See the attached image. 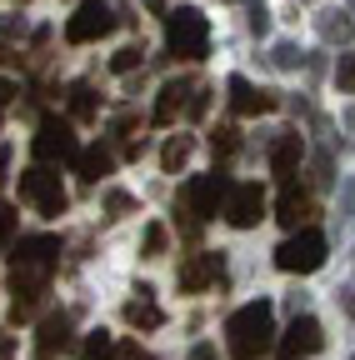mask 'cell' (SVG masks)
<instances>
[{
    "mask_svg": "<svg viewBox=\"0 0 355 360\" xmlns=\"http://www.w3.org/2000/svg\"><path fill=\"white\" fill-rule=\"evenodd\" d=\"M46 285H51V276H30V270H11V290H15V321H25V315L40 305Z\"/></svg>",
    "mask_w": 355,
    "mask_h": 360,
    "instance_id": "5bb4252c",
    "label": "cell"
},
{
    "mask_svg": "<svg viewBox=\"0 0 355 360\" xmlns=\"http://www.w3.org/2000/svg\"><path fill=\"white\" fill-rule=\"evenodd\" d=\"M321 345H325V330H321L316 315H295L290 330L280 335V350H285V355H316Z\"/></svg>",
    "mask_w": 355,
    "mask_h": 360,
    "instance_id": "4fadbf2b",
    "label": "cell"
},
{
    "mask_svg": "<svg viewBox=\"0 0 355 360\" xmlns=\"http://www.w3.org/2000/svg\"><path fill=\"white\" fill-rule=\"evenodd\" d=\"M226 90H231V110L235 115H265V110H276V96H271V90H260V85H250L245 75H231Z\"/></svg>",
    "mask_w": 355,
    "mask_h": 360,
    "instance_id": "7c38bea8",
    "label": "cell"
},
{
    "mask_svg": "<svg viewBox=\"0 0 355 360\" xmlns=\"http://www.w3.org/2000/svg\"><path fill=\"white\" fill-rule=\"evenodd\" d=\"M186 160H191V135H170V141H165V150H160V165L175 175Z\"/></svg>",
    "mask_w": 355,
    "mask_h": 360,
    "instance_id": "7402d4cb",
    "label": "cell"
},
{
    "mask_svg": "<svg viewBox=\"0 0 355 360\" xmlns=\"http://www.w3.org/2000/svg\"><path fill=\"white\" fill-rule=\"evenodd\" d=\"M310 215H316V200H310L305 191H295V186H285V195H280V205H276V220L290 225V231H305Z\"/></svg>",
    "mask_w": 355,
    "mask_h": 360,
    "instance_id": "2e32d148",
    "label": "cell"
},
{
    "mask_svg": "<svg viewBox=\"0 0 355 360\" xmlns=\"http://www.w3.org/2000/svg\"><path fill=\"white\" fill-rule=\"evenodd\" d=\"M11 236H15V210H11V205H0V250H6Z\"/></svg>",
    "mask_w": 355,
    "mask_h": 360,
    "instance_id": "4dcf8cb0",
    "label": "cell"
},
{
    "mask_svg": "<svg viewBox=\"0 0 355 360\" xmlns=\"http://www.w3.org/2000/svg\"><path fill=\"white\" fill-rule=\"evenodd\" d=\"M295 165H300V135H295V130H280L276 141H271V170H276L280 180H290Z\"/></svg>",
    "mask_w": 355,
    "mask_h": 360,
    "instance_id": "ac0fdd59",
    "label": "cell"
},
{
    "mask_svg": "<svg viewBox=\"0 0 355 360\" xmlns=\"http://www.w3.org/2000/svg\"><path fill=\"white\" fill-rule=\"evenodd\" d=\"M316 30H321L325 45H345V40L355 35V25H350L345 11H321V15H316Z\"/></svg>",
    "mask_w": 355,
    "mask_h": 360,
    "instance_id": "ffe728a7",
    "label": "cell"
},
{
    "mask_svg": "<svg viewBox=\"0 0 355 360\" xmlns=\"http://www.w3.org/2000/svg\"><path fill=\"white\" fill-rule=\"evenodd\" d=\"M335 85L345 90V96H355V51H345V56L335 60Z\"/></svg>",
    "mask_w": 355,
    "mask_h": 360,
    "instance_id": "d4e9b609",
    "label": "cell"
},
{
    "mask_svg": "<svg viewBox=\"0 0 355 360\" xmlns=\"http://www.w3.org/2000/svg\"><path fill=\"white\" fill-rule=\"evenodd\" d=\"M205 105H210V90H205V85H195V96H191V115H205Z\"/></svg>",
    "mask_w": 355,
    "mask_h": 360,
    "instance_id": "836d02e7",
    "label": "cell"
},
{
    "mask_svg": "<svg viewBox=\"0 0 355 360\" xmlns=\"http://www.w3.org/2000/svg\"><path fill=\"white\" fill-rule=\"evenodd\" d=\"M191 96H195L191 80H165V85H160V101H155V120L170 125L181 110H191Z\"/></svg>",
    "mask_w": 355,
    "mask_h": 360,
    "instance_id": "9a60e30c",
    "label": "cell"
},
{
    "mask_svg": "<svg viewBox=\"0 0 355 360\" xmlns=\"http://www.w3.org/2000/svg\"><path fill=\"white\" fill-rule=\"evenodd\" d=\"M15 270H30V276H51V270L60 265V240L56 236H25L15 245Z\"/></svg>",
    "mask_w": 355,
    "mask_h": 360,
    "instance_id": "ba28073f",
    "label": "cell"
},
{
    "mask_svg": "<svg viewBox=\"0 0 355 360\" xmlns=\"http://www.w3.org/2000/svg\"><path fill=\"white\" fill-rule=\"evenodd\" d=\"M340 200H345V215H350V220H355V180H350V186H345V191H340Z\"/></svg>",
    "mask_w": 355,
    "mask_h": 360,
    "instance_id": "8d00e7d4",
    "label": "cell"
},
{
    "mask_svg": "<svg viewBox=\"0 0 355 360\" xmlns=\"http://www.w3.org/2000/svg\"><path fill=\"white\" fill-rule=\"evenodd\" d=\"M271 65H280V70H295V65H300V51H295L290 40H280L276 51H271Z\"/></svg>",
    "mask_w": 355,
    "mask_h": 360,
    "instance_id": "4316f807",
    "label": "cell"
},
{
    "mask_svg": "<svg viewBox=\"0 0 355 360\" xmlns=\"http://www.w3.org/2000/svg\"><path fill=\"white\" fill-rule=\"evenodd\" d=\"M310 180H316L321 191H325V186H335V175H330V160H325V155H316V160H310Z\"/></svg>",
    "mask_w": 355,
    "mask_h": 360,
    "instance_id": "f1b7e54d",
    "label": "cell"
},
{
    "mask_svg": "<svg viewBox=\"0 0 355 360\" xmlns=\"http://www.w3.org/2000/svg\"><path fill=\"white\" fill-rule=\"evenodd\" d=\"M226 345H231V360H260L276 345V310L265 300L240 305L231 315V326H226Z\"/></svg>",
    "mask_w": 355,
    "mask_h": 360,
    "instance_id": "6da1fadb",
    "label": "cell"
},
{
    "mask_svg": "<svg viewBox=\"0 0 355 360\" xmlns=\"http://www.w3.org/2000/svg\"><path fill=\"white\" fill-rule=\"evenodd\" d=\"M146 6H150V11H160V6H165V0H146Z\"/></svg>",
    "mask_w": 355,
    "mask_h": 360,
    "instance_id": "b9f144b4",
    "label": "cell"
},
{
    "mask_svg": "<svg viewBox=\"0 0 355 360\" xmlns=\"http://www.w3.org/2000/svg\"><path fill=\"white\" fill-rule=\"evenodd\" d=\"M210 146H215V155H235L240 130H235V125H215V130H210Z\"/></svg>",
    "mask_w": 355,
    "mask_h": 360,
    "instance_id": "cb8c5ba5",
    "label": "cell"
},
{
    "mask_svg": "<svg viewBox=\"0 0 355 360\" xmlns=\"http://www.w3.org/2000/svg\"><path fill=\"white\" fill-rule=\"evenodd\" d=\"M191 360H215V350H210V345H195V350H191Z\"/></svg>",
    "mask_w": 355,
    "mask_h": 360,
    "instance_id": "f35d334b",
    "label": "cell"
},
{
    "mask_svg": "<svg viewBox=\"0 0 355 360\" xmlns=\"http://www.w3.org/2000/svg\"><path fill=\"white\" fill-rule=\"evenodd\" d=\"M115 360H150V355H146L141 345H130V340H125V345H115Z\"/></svg>",
    "mask_w": 355,
    "mask_h": 360,
    "instance_id": "e575fe53",
    "label": "cell"
},
{
    "mask_svg": "<svg viewBox=\"0 0 355 360\" xmlns=\"http://www.w3.org/2000/svg\"><path fill=\"white\" fill-rule=\"evenodd\" d=\"M125 321L136 326V330H160V326H165V310H160V305H155V295L141 285V290H136V300H125Z\"/></svg>",
    "mask_w": 355,
    "mask_h": 360,
    "instance_id": "e0dca14e",
    "label": "cell"
},
{
    "mask_svg": "<svg viewBox=\"0 0 355 360\" xmlns=\"http://www.w3.org/2000/svg\"><path fill=\"white\" fill-rule=\"evenodd\" d=\"M105 210H110V215H130V210H136V200H130L125 191H110V195H105Z\"/></svg>",
    "mask_w": 355,
    "mask_h": 360,
    "instance_id": "f546056e",
    "label": "cell"
},
{
    "mask_svg": "<svg viewBox=\"0 0 355 360\" xmlns=\"http://www.w3.org/2000/svg\"><path fill=\"white\" fill-rule=\"evenodd\" d=\"M260 210H265V191L255 186V180L231 186V195H226V220L235 225V231H250V225L260 220Z\"/></svg>",
    "mask_w": 355,
    "mask_h": 360,
    "instance_id": "30bf717a",
    "label": "cell"
},
{
    "mask_svg": "<svg viewBox=\"0 0 355 360\" xmlns=\"http://www.w3.org/2000/svg\"><path fill=\"white\" fill-rule=\"evenodd\" d=\"M110 165H115V155H110L105 146H85V150L75 155V175H80V180H101V175H110Z\"/></svg>",
    "mask_w": 355,
    "mask_h": 360,
    "instance_id": "d6986e66",
    "label": "cell"
},
{
    "mask_svg": "<svg viewBox=\"0 0 355 360\" xmlns=\"http://www.w3.org/2000/svg\"><path fill=\"white\" fill-rule=\"evenodd\" d=\"M6 170H11V150L0 146V186H6Z\"/></svg>",
    "mask_w": 355,
    "mask_h": 360,
    "instance_id": "74e56055",
    "label": "cell"
},
{
    "mask_svg": "<svg viewBox=\"0 0 355 360\" xmlns=\"http://www.w3.org/2000/svg\"><path fill=\"white\" fill-rule=\"evenodd\" d=\"M65 96H70V115H75V120H91V115H96V90H91V80H75Z\"/></svg>",
    "mask_w": 355,
    "mask_h": 360,
    "instance_id": "44dd1931",
    "label": "cell"
},
{
    "mask_svg": "<svg viewBox=\"0 0 355 360\" xmlns=\"http://www.w3.org/2000/svg\"><path fill=\"white\" fill-rule=\"evenodd\" d=\"M11 345H15V340H11L6 330H0V360H6V355H11Z\"/></svg>",
    "mask_w": 355,
    "mask_h": 360,
    "instance_id": "ab89813d",
    "label": "cell"
},
{
    "mask_svg": "<svg viewBox=\"0 0 355 360\" xmlns=\"http://www.w3.org/2000/svg\"><path fill=\"white\" fill-rule=\"evenodd\" d=\"M350 6H355V0H350Z\"/></svg>",
    "mask_w": 355,
    "mask_h": 360,
    "instance_id": "7bdbcfd3",
    "label": "cell"
},
{
    "mask_svg": "<svg viewBox=\"0 0 355 360\" xmlns=\"http://www.w3.org/2000/svg\"><path fill=\"white\" fill-rule=\"evenodd\" d=\"M231 195V180L226 175H191L186 186H181V210L191 215V225H205V220H215L220 215V200Z\"/></svg>",
    "mask_w": 355,
    "mask_h": 360,
    "instance_id": "277c9868",
    "label": "cell"
},
{
    "mask_svg": "<svg viewBox=\"0 0 355 360\" xmlns=\"http://www.w3.org/2000/svg\"><path fill=\"white\" fill-rule=\"evenodd\" d=\"M345 310H350V315H355V290H345Z\"/></svg>",
    "mask_w": 355,
    "mask_h": 360,
    "instance_id": "60d3db41",
    "label": "cell"
},
{
    "mask_svg": "<svg viewBox=\"0 0 355 360\" xmlns=\"http://www.w3.org/2000/svg\"><path fill=\"white\" fill-rule=\"evenodd\" d=\"M20 200L35 205L40 215H60L70 195H65L60 175H56L51 165H30V170H20Z\"/></svg>",
    "mask_w": 355,
    "mask_h": 360,
    "instance_id": "5b68a950",
    "label": "cell"
},
{
    "mask_svg": "<svg viewBox=\"0 0 355 360\" xmlns=\"http://www.w3.org/2000/svg\"><path fill=\"white\" fill-rule=\"evenodd\" d=\"M11 101H15V85L0 75V115H6V105H11Z\"/></svg>",
    "mask_w": 355,
    "mask_h": 360,
    "instance_id": "d590c367",
    "label": "cell"
},
{
    "mask_svg": "<svg viewBox=\"0 0 355 360\" xmlns=\"http://www.w3.org/2000/svg\"><path fill=\"white\" fill-rule=\"evenodd\" d=\"M110 30H115V15H110L105 0H80L75 15L65 20V40H70V45H91V40L110 35Z\"/></svg>",
    "mask_w": 355,
    "mask_h": 360,
    "instance_id": "52a82bcc",
    "label": "cell"
},
{
    "mask_svg": "<svg viewBox=\"0 0 355 360\" xmlns=\"http://www.w3.org/2000/svg\"><path fill=\"white\" fill-rule=\"evenodd\" d=\"M80 360H115V340H110L105 330L85 335V345H80Z\"/></svg>",
    "mask_w": 355,
    "mask_h": 360,
    "instance_id": "603a6c76",
    "label": "cell"
},
{
    "mask_svg": "<svg viewBox=\"0 0 355 360\" xmlns=\"http://www.w3.org/2000/svg\"><path fill=\"white\" fill-rule=\"evenodd\" d=\"M0 35H6V40L25 35V20H20V15H6V20H0Z\"/></svg>",
    "mask_w": 355,
    "mask_h": 360,
    "instance_id": "d6a6232c",
    "label": "cell"
},
{
    "mask_svg": "<svg viewBox=\"0 0 355 360\" xmlns=\"http://www.w3.org/2000/svg\"><path fill=\"white\" fill-rule=\"evenodd\" d=\"M325 255H330L325 236L316 231V225H305V231H295V236L276 250V265L285 270V276H316V270L325 265Z\"/></svg>",
    "mask_w": 355,
    "mask_h": 360,
    "instance_id": "3957f363",
    "label": "cell"
},
{
    "mask_svg": "<svg viewBox=\"0 0 355 360\" xmlns=\"http://www.w3.org/2000/svg\"><path fill=\"white\" fill-rule=\"evenodd\" d=\"M165 250V225H146V260H155Z\"/></svg>",
    "mask_w": 355,
    "mask_h": 360,
    "instance_id": "83f0119b",
    "label": "cell"
},
{
    "mask_svg": "<svg viewBox=\"0 0 355 360\" xmlns=\"http://www.w3.org/2000/svg\"><path fill=\"white\" fill-rule=\"evenodd\" d=\"M65 350H70V315L56 310V315H46L40 330H35V360H56V355H65Z\"/></svg>",
    "mask_w": 355,
    "mask_h": 360,
    "instance_id": "8fae6325",
    "label": "cell"
},
{
    "mask_svg": "<svg viewBox=\"0 0 355 360\" xmlns=\"http://www.w3.org/2000/svg\"><path fill=\"white\" fill-rule=\"evenodd\" d=\"M165 51L181 60H205L210 56V25L195 6H181L165 15Z\"/></svg>",
    "mask_w": 355,
    "mask_h": 360,
    "instance_id": "7a4b0ae2",
    "label": "cell"
},
{
    "mask_svg": "<svg viewBox=\"0 0 355 360\" xmlns=\"http://www.w3.org/2000/svg\"><path fill=\"white\" fill-rule=\"evenodd\" d=\"M215 281H226V260H220L215 250H200V255H186L181 260V276H175V285L181 290H205V285H215Z\"/></svg>",
    "mask_w": 355,
    "mask_h": 360,
    "instance_id": "9c48e42d",
    "label": "cell"
},
{
    "mask_svg": "<svg viewBox=\"0 0 355 360\" xmlns=\"http://www.w3.org/2000/svg\"><path fill=\"white\" fill-rule=\"evenodd\" d=\"M250 30H255V35H265V30H271V11H265V6H255V0H250Z\"/></svg>",
    "mask_w": 355,
    "mask_h": 360,
    "instance_id": "1f68e13d",
    "label": "cell"
},
{
    "mask_svg": "<svg viewBox=\"0 0 355 360\" xmlns=\"http://www.w3.org/2000/svg\"><path fill=\"white\" fill-rule=\"evenodd\" d=\"M141 56H146L141 45H125V51H115V56H110V70H120V75H125V70H136V65H141Z\"/></svg>",
    "mask_w": 355,
    "mask_h": 360,
    "instance_id": "484cf974",
    "label": "cell"
},
{
    "mask_svg": "<svg viewBox=\"0 0 355 360\" xmlns=\"http://www.w3.org/2000/svg\"><path fill=\"white\" fill-rule=\"evenodd\" d=\"M80 146H75V125L60 120V115H46L35 125V160L40 165H60V160H75Z\"/></svg>",
    "mask_w": 355,
    "mask_h": 360,
    "instance_id": "8992f818",
    "label": "cell"
}]
</instances>
